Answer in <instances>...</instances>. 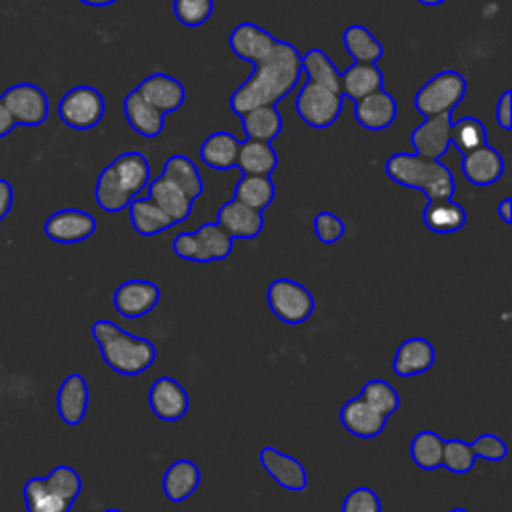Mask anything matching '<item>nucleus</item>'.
I'll use <instances>...</instances> for the list:
<instances>
[{
    "label": "nucleus",
    "instance_id": "f257e3e1",
    "mask_svg": "<svg viewBox=\"0 0 512 512\" xmlns=\"http://www.w3.org/2000/svg\"><path fill=\"white\" fill-rule=\"evenodd\" d=\"M300 56L292 42L276 38L272 50L254 64L250 76L230 94V110L240 116L256 106H276L302 78Z\"/></svg>",
    "mask_w": 512,
    "mask_h": 512
},
{
    "label": "nucleus",
    "instance_id": "f03ea898",
    "mask_svg": "<svg viewBox=\"0 0 512 512\" xmlns=\"http://www.w3.org/2000/svg\"><path fill=\"white\" fill-rule=\"evenodd\" d=\"M90 332L104 364L122 376L142 374L156 360V348L150 338L130 334L108 318L96 320Z\"/></svg>",
    "mask_w": 512,
    "mask_h": 512
},
{
    "label": "nucleus",
    "instance_id": "7ed1b4c3",
    "mask_svg": "<svg viewBox=\"0 0 512 512\" xmlns=\"http://www.w3.org/2000/svg\"><path fill=\"white\" fill-rule=\"evenodd\" d=\"M384 170L392 182L404 188L420 190L428 200L452 198L456 192L454 174L446 164L414 152H394L386 160Z\"/></svg>",
    "mask_w": 512,
    "mask_h": 512
},
{
    "label": "nucleus",
    "instance_id": "20e7f679",
    "mask_svg": "<svg viewBox=\"0 0 512 512\" xmlns=\"http://www.w3.org/2000/svg\"><path fill=\"white\" fill-rule=\"evenodd\" d=\"M80 490V474L72 466L60 464L48 476L30 478L24 484L26 512H70Z\"/></svg>",
    "mask_w": 512,
    "mask_h": 512
},
{
    "label": "nucleus",
    "instance_id": "39448f33",
    "mask_svg": "<svg viewBox=\"0 0 512 512\" xmlns=\"http://www.w3.org/2000/svg\"><path fill=\"white\" fill-rule=\"evenodd\" d=\"M466 78L456 70H442L434 74L414 96V108L424 116L452 114V110L466 96Z\"/></svg>",
    "mask_w": 512,
    "mask_h": 512
},
{
    "label": "nucleus",
    "instance_id": "423d86ee",
    "mask_svg": "<svg viewBox=\"0 0 512 512\" xmlns=\"http://www.w3.org/2000/svg\"><path fill=\"white\" fill-rule=\"evenodd\" d=\"M266 302L272 314L290 326H298L306 322L316 308V300L312 292L296 280L276 278L266 288Z\"/></svg>",
    "mask_w": 512,
    "mask_h": 512
},
{
    "label": "nucleus",
    "instance_id": "0eeeda50",
    "mask_svg": "<svg viewBox=\"0 0 512 512\" xmlns=\"http://www.w3.org/2000/svg\"><path fill=\"white\" fill-rule=\"evenodd\" d=\"M342 104H344V96L340 92H334L314 82H306L298 90L294 100L298 118L316 130H322L334 124L342 112Z\"/></svg>",
    "mask_w": 512,
    "mask_h": 512
},
{
    "label": "nucleus",
    "instance_id": "6e6552de",
    "mask_svg": "<svg viewBox=\"0 0 512 512\" xmlns=\"http://www.w3.org/2000/svg\"><path fill=\"white\" fill-rule=\"evenodd\" d=\"M106 102L94 86H74L58 102V118L72 130H90L104 118Z\"/></svg>",
    "mask_w": 512,
    "mask_h": 512
},
{
    "label": "nucleus",
    "instance_id": "1a4fd4ad",
    "mask_svg": "<svg viewBox=\"0 0 512 512\" xmlns=\"http://www.w3.org/2000/svg\"><path fill=\"white\" fill-rule=\"evenodd\" d=\"M14 124L40 126L50 114V100L46 92L32 82H18L0 94Z\"/></svg>",
    "mask_w": 512,
    "mask_h": 512
},
{
    "label": "nucleus",
    "instance_id": "9d476101",
    "mask_svg": "<svg viewBox=\"0 0 512 512\" xmlns=\"http://www.w3.org/2000/svg\"><path fill=\"white\" fill-rule=\"evenodd\" d=\"M96 232V220L90 212L62 208L52 212L44 222V234L58 244H78Z\"/></svg>",
    "mask_w": 512,
    "mask_h": 512
},
{
    "label": "nucleus",
    "instance_id": "9b49d317",
    "mask_svg": "<svg viewBox=\"0 0 512 512\" xmlns=\"http://www.w3.org/2000/svg\"><path fill=\"white\" fill-rule=\"evenodd\" d=\"M160 300V288L150 280H126L114 294L112 304L116 312L126 320H136L150 314Z\"/></svg>",
    "mask_w": 512,
    "mask_h": 512
},
{
    "label": "nucleus",
    "instance_id": "f8f14e48",
    "mask_svg": "<svg viewBox=\"0 0 512 512\" xmlns=\"http://www.w3.org/2000/svg\"><path fill=\"white\" fill-rule=\"evenodd\" d=\"M148 404L156 418L164 422H176L186 416L190 408V396L178 380L170 376H160L150 384Z\"/></svg>",
    "mask_w": 512,
    "mask_h": 512
},
{
    "label": "nucleus",
    "instance_id": "ddd939ff",
    "mask_svg": "<svg viewBox=\"0 0 512 512\" xmlns=\"http://www.w3.org/2000/svg\"><path fill=\"white\" fill-rule=\"evenodd\" d=\"M260 466L264 472L284 490L302 492L308 486V474L300 460L274 446H262L258 452Z\"/></svg>",
    "mask_w": 512,
    "mask_h": 512
},
{
    "label": "nucleus",
    "instance_id": "4468645a",
    "mask_svg": "<svg viewBox=\"0 0 512 512\" xmlns=\"http://www.w3.org/2000/svg\"><path fill=\"white\" fill-rule=\"evenodd\" d=\"M450 128L452 114L424 118V122L410 132V146L414 148V154L440 160L450 146Z\"/></svg>",
    "mask_w": 512,
    "mask_h": 512
},
{
    "label": "nucleus",
    "instance_id": "2eb2a0df",
    "mask_svg": "<svg viewBox=\"0 0 512 512\" xmlns=\"http://www.w3.org/2000/svg\"><path fill=\"white\" fill-rule=\"evenodd\" d=\"M216 224L234 240H252L260 236L264 228V216L262 212L232 198L218 208Z\"/></svg>",
    "mask_w": 512,
    "mask_h": 512
},
{
    "label": "nucleus",
    "instance_id": "dca6fc26",
    "mask_svg": "<svg viewBox=\"0 0 512 512\" xmlns=\"http://www.w3.org/2000/svg\"><path fill=\"white\" fill-rule=\"evenodd\" d=\"M276 38L262 26L254 22H240L230 30L228 46L240 60L256 64L262 60L274 46Z\"/></svg>",
    "mask_w": 512,
    "mask_h": 512
},
{
    "label": "nucleus",
    "instance_id": "f3484780",
    "mask_svg": "<svg viewBox=\"0 0 512 512\" xmlns=\"http://www.w3.org/2000/svg\"><path fill=\"white\" fill-rule=\"evenodd\" d=\"M136 90L154 108H158L162 114L176 112L184 104V100H186V90H184L182 82L176 80L174 76L166 74V72H152V74H148L136 86Z\"/></svg>",
    "mask_w": 512,
    "mask_h": 512
},
{
    "label": "nucleus",
    "instance_id": "a211bd4d",
    "mask_svg": "<svg viewBox=\"0 0 512 512\" xmlns=\"http://www.w3.org/2000/svg\"><path fill=\"white\" fill-rule=\"evenodd\" d=\"M398 114V104L390 92L378 88L376 92L354 102V118L356 122L372 132L384 130L392 126Z\"/></svg>",
    "mask_w": 512,
    "mask_h": 512
},
{
    "label": "nucleus",
    "instance_id": "6ab92c4d",
    "mask_svg": "<svg viewBox=\"0 0 512 512\" xmlns=\"http://www.w3.org/2000/svg\"><path fill=\"white\" fill-rule=\"evenodd\" d=\"M338 416H340V424L344 426L346 432H350L356 438H364V440L376 438L388 422V418L384 414L374 410L360 396L346 400L342 404Z\"/></svg>",
    "mask_w": 512,
    "mask_h": 512
},
{
    "label": "nucleus",
    "instance_id": "aec40b11",
    "mask_svg": "<svg viewBox=\"0 0 512 512\" xmlns=\"http://www.w3.org/2000/svg\"><path fill=\"white\" fill-rule=\"evenodd\" d=\"M122 112H124V118L128 120L130 128L144 138H156L164 132L166 114H162L158 108H154L136 88L124 96Z\"/></svg>",
    "mask_w": 512,
    "mask_h": 512
},
{
    "label": "nucleus",
    "instance_id": "412c9836",
    "mask_svg": "<svg viewBox=\"0 0 512 512\" xmlns=\"http://www.w3.org/2000/svg\"><path fill=\"white\" fill-rule=\"evenodd\" d=\"M462 174L474 186H490L496 184L504 174V158L502 154L484 144L468 154H462Z\"/></svg>",
    "mask_w": 512,
    "mask_h": 512
},
{
    "label": "nucleus",
    "instance_id": "4be33fe9",
    "mask_svg": "<svg viewBox=\"0 0 512 512\" xmlns=\"http://www.w3.org/2000/svg\"><path fill=\"white\" fill-rule=\"evenodd\" d=\"M436 362V350L430 340L422 336L406 338L394 352L392 370L402 378L418 376L430 370Z\"/></svg>",
    "mask_w": 512,
    "mask_h": 512
},
{
    "label": "nucleus",
    "instance_id": "5701e85b",
    "mask_svg": "<svg viewBox=\"0 0 512 512\" xmlns=\"http://www.w3.org/2000/svg\"><path fill=\"white\" fill-rule=\"evenodd\" d=\"M88 384L84 380V376H80L78 372L68 374L56 394V410L58 416L64 420V424L68 426H78L88 410Z\"/></svg>",
    "mask_w": 512,
    "mask_h": 512
},
{
    "label": "nucleus",
    "instance_id": "b1692460",
    "mask_svg": "<svg viewBox=\"0 0 512 512\" xmlns=\"http://www.w3.org/2000/svg\"><path fill=\"white\" fill-rule=\"evenodd\" d=\"M94 198H96V204L104 212L116 214V212H122L124 208H128L130 200L136 198V196L130 190L128 182L114 170L112 164H108L98 174L96 188H94Z\"/></svg>",
    "mask_w": 512,
    "mask_h": 512
},
{
    "label": "nucleus",
    "instance_id": "393cba45",
    "mask_svg": "<svg viewBox=\"0 0 512 512\" xmlns=\"http://www.w3.org/2000/svg\"><path fill=\"white\" fill-rule=\"evenodd\" d=\"M148 198L174 222L180 224L184 222L190 212L194 200H190L176 184H172L168 178L158 176L148 182Z\"/></svg>",
    "mask_w": 512,
    "mask_h": 512
},
{
    "label": "nucleus",
    "instance_id": "a878e982",
    "mask_svg": "<svg viewBox=\"0 0 512 512\" xmlns=\"http://www.w3.org/2000/svg\"><path fill=\"white\" fill-rule=\"evenodd\" d=\"M200 486V468L188 458L174 460L162 476V492L170 502H184Z\"/></svg>",
    "mask_w": 512,
    "mask_h": 512
},
{
    "label": "nucleus",
    "instance_id": "bb28decb",
    "mask_svg": "<svg viewBox=\"0 0 512 512\" xmlns=\"http://www.w3.org/2000/svg\"><path fill=\"white\" fill-rule=\"evenodd\" d=\"M466 220V210L452 198L428 200L422 210V222L434 234L458 232L460 228H464Z\"/></svg>",
    "mask_w": 512,
    "mask_h": 512
},
{
    "label": "nucleus",
    "instance_id": "cd10ccee",
    "mask_svg": "<svg viewBox=\"0 0 512 512\" xmlns=\"http://www.w3.org/2000/svg\"><path fill=\"white\" fill-rule=\"evenodd\" d=\"M240 150V140L226 130L208 134L200 144V160L212 170H230L236 168Z\"/></svg>",
    "mask_w": 512,
    "mask_h": 512
},
{
    "label": "nucleus",
    "instance_id": "c85d7f7f",
    "mask_svg": "<svg viewBox=\"0 0 512 512\" xmlns=\"http://www.w3.org/2000/svg\"><path fill=\"white\" fill-rule=\"evenodd\" d=\"M382 70L376 64H352L340 74V94L352 102L382 88Z\"/></svg>",
    "mask_w": 512,
    "mask_h": 512
},
{
    "label": "nucleus",
    "instance_id": "c756f323",
    "mask_svg": "<svg viewBox=\"0 0 512 512\" xmlns=\"http://www.w3.org/2000/svg\"><path fill=\"white\" fill-rule=\"evenodd\" d=\"M278 166V152L272 148L270 142H258V140H244L240 142L236 168H240L242 174L250 176H270Z\"/></svg>",
    "mask_w": 512,
    "mask_h": 512
},
{
    "label": "nucleus",
    "instance_id": "7c9ffc66",
    "mask_svg": "<svg viewBox=\"0 0 512 512\" xmlns=\"http://www.w3.org/2000/svg\"><path fill=\"white\" fill-rule=\"evenodd\" d=\"M192 234L196 240V262H218L232 254L234 238L216 222H204Z\"/></svg>",
    "mask_w": 512,
    "mask_h": 512
},
{
    "label": "nucleus",
    "instance_id": "2f4dec72",
    "mask_svg": "<svg viewBox=\"0 0 512 512\" xmlns=\"http://www.w3.org/2000/svg\"><path fill=\"white\" fill-rule=\"evenodd\" d=\"M248 140L272 142L282 132V114L276 106H256L238 116Z\"/></svg>",
    "mask_w": 512,
    "mask_h": 512
},
{
    "label": "nucleus",
    "instance_id": "473e14b6",
    "mask_svg": "<svg viewBox=\"0 0 512 512\" xmlns=\"http://www.w3.org/2000/svg\"><path fill=\"white\" fill-rule=\"evenodd\" d=\"M172 184H176L190 200H196L204 192V182L198 166L186 154H172L162 166V174Z\"/></svg>",
    "mask_w": 512,
    "mask_h": 512
},
{
    "label": "nucleus",
    "instance_id": "72a5a7b5",
    "mask_svg": "<svg viewBox=\"0 0 512 512\" xmlns=\"http://www.w3.org/2000/svg\"><path fill=\"white\" fill-rule=\"evenodd\" d=\"M342 44L356 64H376L382 58V42L362 24H350L342 32Z\"/></svg>",
    "mask_w": 512,
    "mask_h": 512
},
{
    "label": "nucleus",
    "instance_id": "f704fd0d",
    "mask_svg": "<svg viewBox=\"0 0 512 512\" xmlns=\"http://www.w3.org/2000/svg\"><path fill=\"white\" fill-rule=\"evenodd\" d=\"M130 224L136 234L150 238L174 226V222L146 196V198H132L128 204Z\"/></svg>",
    "mask_w": 512,
    "mask_h": 512
},
{
    "label": "nucleus",
    "instance_id": "c9c22d12",
    "mask_svg": "<svg viewBox=\"0 0 512 512\" xmlns=\"http://www.w3.org/2000/svg\"><path fill=\"white\" fill-rule=\"evenodd\" d=\"M276 196V186L270 176H250L244 174L234 186V200L262 212L272 204Z\"/></svg>",
    "mask_w": 512,
    "mask_h": 512
},
{
    "label": "nucleus",
    "instance_id": "e433bc0d",
    "mask_svg": "<svg viewBox=\"0 0 512 512\" xmlns=\"http://www.w3.org/2000/svg\"><path fill=\"white\" fill-rule=\"evenodd\" d=\"M302 60V74L308 82L326 86L334 92H340V72L336 70L330 56L320 48H310L300 56Z\"/></svg>",
    "mask_w": 512,
    "mask_h": 512
},
{
    "label": "nucleus",
    "instance_id": "4c0bfd02",
    "mask_svg": "<svg viewBox=\"0 0 512 512\" xmlns=\"http://www.w3.org/2000/svg\"><path fill=\"white\" fill-rule=\"evenodd\" d=\"M442 450L444 438L434 430H420L410 442L412 462L426 472H432L442 466Z\"/></svg>",
    "mask_w": 512,
    "mask_h": 512
},
{
    "label": "nucleus",
    "instance_id": "58836bf2",
    "mask_svg": "<svg viewBox=\"0 0 512 512\" xmlns=\"http://www.w3.org/2000/svg\"><path fill=\"white\" fill-rule=\"evenodd\" d=\"M450 144L460 154H468V152L488 144L484 122L480 118H474V116H464L460 120H452Z\"/></svg>",
    "mask_w": 512,
    "mask_h": 512
},
{
    "label": "nucleus",
    "instance_id": "ea45409f",
    "mask_svg": "<svg viewBox=\"0 0 512 512\" xmlns=\"http://www.w3.org/2000/svg\"><path fill=\"white\" fill-rule=\"evenodd\" d=\"M360 398L366 404H370L374 410L384 414L386 418L390 414H394L400 406V398H398V392L394 390V386L386 380H380V378L368 380L360 390Z\"/></svg>",
    "mask_w": 512,
    "mask_h": 512
},
{
    "label": "nucleus",
    "instance_id": "a19ab883",
    "mask_svg": "<svg viewBox=\"0 0 512 512\" xmlns=\"http://www.w3.org/2000/svg\"><path fill=\"white\" fill-rule=\"evenodd\" d=\"M474 464H476V454L468 442L458 438L444 440L442 466H446L452 474H466L474 468Z\"/></svg>",
    "mask_w": 512,
    "mask_h": 512
},
{
    "label": "nucleus",
    "instance_id": "79ce46f5",
    "mask_svg": "<svg viewBox=\"0 0 512 512\" xmlns=\"http://www.w3.org/2000/svg\"><path fill=\"white\" fill-rule=\"evenodd\" d=\"M176 20L188 28L202 26L214 12V0H172Z\"/></svg>",
    "mask_w": 512,
    "mask_h": 512
},
{
    "label": "nucleus",
    "instance_id": "37998d69",
    "mask_svg": "<svg viewBox=\"0 0 512 512\" xmlns=\"http://www.w3.org/2000/svg\"><path fill=\"white\" fill-rule=\"evenodd\" d=\"M312 228H314V236L322 244H336L346 232L344 220L330 210H320L312 220Z\"/></svg>",
    "mask_w": 512,
    "mask_h": 512
},
{
    "label": "nucleus",
    "instance_id": "c03bdc74",
    "mask_svg": "<svg viewBox=\"0 0 512 512\" xmlns=\"http://www.w3.org/2000/svg\"><path fill=\"white\" fill-rule=\"evenodd\" d=\"M342 512H382L380 496L366 486L350 490L342 500Z\"/></svg>",
    "mask_w": 512,
    "mask_h": 512
},
{
    "label": "nucleus",
    "instance_id": "a18cd8bd",
    "mask_svg": "<svg viewBox=\"0 0 512 512\" xmlns=\"http://www.w3.org/2000/svg\"><path fill=\"white\" fill-rule=\"evenodd\" d=\"M470 446H472L476 458H482L488 462H502L508 454L506 442L498 434H492V432H484V434L476 436Z\"/></svg>",
    "mask_w": 512,
    "mask_h": 512
},
{
    "label": "nucleus",
    "instance_id": "49530a36",
    "mask_svg": "<svg viewBox=\"0 0 512 512\" xmlns=\"http://www.w3.org/2000/svg\"><path fill=\"white\" fill-rule=\"evenodd\" d=\"M172 252L186 260V262H196V240L192 232H180L172 240Z\"/></svg>",
    "mask_w": 512,
    "mask_h": 512
},
{
    "label": "nucleus",
    "instance_id": "de8ad7c7",
    "mask_svg": "<svg viewBox=\"0 0 512 512\" xmlns=\"http://www.w3.org/2000/svg\"><path fill=\"white\" fill-rule=\"evenodd\" d=\"M512 90H504L502 96L498 98L496 104V120L500 124L502 130H510L512 128V102H510Z\"/></svg>",
    "mask_w": 512,
    "mask_h": 512
},
{
    "label": "nucleus",
    "instance_id": "09e8293b",
    "mask_svg": "<svg viewBox=\"0 0 512 512\" xmlns=\"http://www.w3.org/2000/svg\"><path fill=\"white\" fill-rule=\"evenodd\" d=\"M12 202H14V190H12V184H10L8 180L0 178V220L10 212Z\"/></svg>",
    "mask_w": 512,
    "mask_h": 512
},
{
    "label": "nucleus",
    "instance_id": "8fccbe9b",
    "mask_svg": "<svg viewBox=\"0 0 512 512\" xmlns=\"http://www.w3.org/2000/svg\"><path fill=\"white\" fill-rule=\"evenodd\" d=\"M14 120H12V116H10V112H8V108L2 104V100H0V138H4V136H8L12 130H14Z\"/></svg>",
    "mask_w": 512,
    "mask_h": 512
},
{
    "label": "nucleus",
    "instance_id": "3c124183",
    "mask_svg": "<svg viewBox=\"0 0 512 512\" xmlns=\"http://www.w3.org/2000/svg\"><path fill=\"white\" fill-rule=\"evenodd\" d=\"M496 210H498V216L504 224L512 222V198H502Z\"/></svg>",
    "mask_w": 512,
    "mask_h": 512
},
{
    "label": "nucleus",
    "instance_id": "603ef678",
    "mask_svg": "<svg viewBox=\"0 0 512 512\" xmlns=\"http://www.w3.org/2000/svg\"><path fill=\"white\" fill-rule=\"evenodd\" d=\"M86 6H94V8H104V6H110V4H116L118 0H78Z\"/></svg>",
    "mask_w": 512,
    "mask_h": 512
},
{
    "label": "nucleus",
    "instance_id": "864d4df0",
    "mask_svg": "<svg viewBox=\"0 0 512 512\" xmlns=\"http://www.w3.org/2000/svg\"><path fill=\"white\" fill-rule=\"evenodd\" d=\"M420 4H424V6H440V4H444L446 0H418Z\"/></svg>",
    "mask_w": 512,
    "mask_h": 512
},
{
    "label": "nucleus",
    "instance_id": "5fc2aeb1",
    "mask_svg": "<svg viewBox=\"0 0 512 512\" xmlns=\"http://www.w3.org/2000/svg\"><path fill=\"white\" fill-rule=\"evenodd\" d=\"M448 512H468L466 508H460V506H456V508H452V510H448Z\"/></svg>",
    "mask_w": 512,
    "mask_h": 512
},
{
    "label": "nucleus",
    "instance_id": "6e6d98bb",
    "mask_svg": "<svg viewBox=\"0 0 512 512\" xmlns=\"http://www.w3.org/2000/svg\"><path fill=\"white\" fill-rule=\"evenodd\" d=\"M104 512H122V510H118V508H106Z\"/></svg>",
    "mask_w": 512,
    "mask_h": 512
}]
</instances>
